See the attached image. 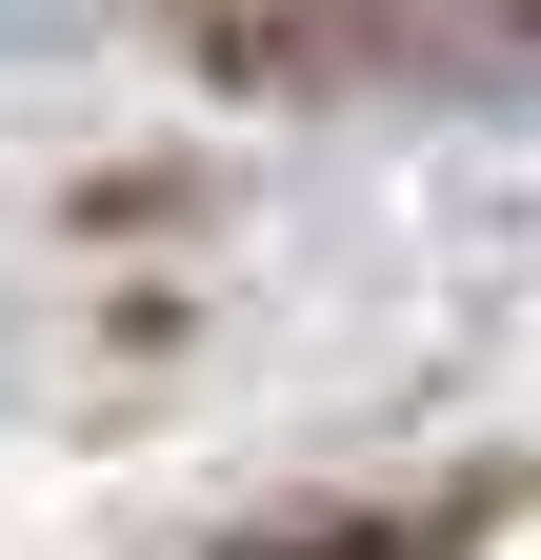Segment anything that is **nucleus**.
Returning <instances> with one entry per match:
<instances>
[{"label":"nucleus","instance_id":"f257e3e1","mask_svg":"<svg viewBox=\"0 0 541 560\" xmlns=\"http://www.w3.org/2000/svg\"><path fill=\"white\" fill-rule=\"evenodd\" d=\"M241 560H441V521H321V540H241Z\"/></svg>","mask_w":541,"mask_h":560}]
</instances>
